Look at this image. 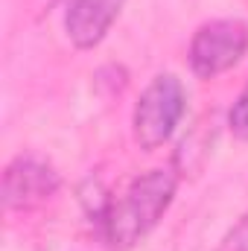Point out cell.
I'll return each instance as SVG.
<instances>
[{"mask_svg":"<svg viewBox=\"0 0 248 251\" xmlns=\"http://www.w3.org/2000/svg\"><path fill=\"white\" fill-rule=\"evenodd\" d=\"M178 173L173 167L152 170L140 178H134L120 199H108L99 213V228L105 243L114 251L134 249L167 213V207L175 199Z\"/></svg>","mask_w":248,"mask_h":251,"instance_id":"obj_1","label":"cell"},{"mask_svg":"<svg viewBox=\"0 0 248 251\" xmlns=\"http://www.w3.org/2000/svg\"><path fill=\"white\" fill-rule=\"evenodd\" d=\"M228 126L240 140H248V88L237 97V102H234V108L228 114Z\"/></svg>","mask_w":248,"mask_h":251,"instance_id":"obj_6","label":"cell"},{"mask_svg":"<svg viewBox=\"0 0 248 251\" xmlns=\"http://www.w3.org/2000/svg\"><path fill=\"white\" fill-rule=\"evenodd\" d=\"M59 173L35 158V155H18L6 173H3V204L9 210H32L44 201H50L59 193Z\"/></svg>","mask_w":248,"mask_h":251,"instance_id":"obj_4","label":"cell"},{"mask_svg":"<svg viewBox=\"0 0 248 251\" xmlns=\"http://www.w3.org/2000/svg\"><path fill=\"white\" fill-rule=\"evenodd\" d=\"M123 6H125V0H73L67 15H64L67 38L79 50L97 47L108 35L111 24L117 21Z\"/></svg>","mask_w":248,"mask_h":251,"instance_id":"obj_5","label":"cell"},{"mask_svg":"<svg viewBox=\"0 0 248 251\" xmlns=\"http://www.w3.org/2000/svg\"><path fill=\"white\" fill-rule=\"evenodd\" d=\"M184 108H187V94L181 79H175L173 73L155 76L146 85V91L140 94L137 105H134L131 126H134V140L140 143V149L152 152V149L164 146L181 123Z\"/></svg>","mask_w":248,"mask_h":251,"instance_id":"obj_2","label":"cell"},{"mask_svg":"<svg viewBox=\"0 0 248 251\" xmlns=\"http://www.w3.org/2000/svg\"><path fill=\"white\" fill-rule=\"evenodd\" d=\"M248 50V26L237 18H222L198 26L190 41V67L201 79H213L243 62Z\"/></svg>","mask_w":248,"mask_h":251,"instance_id":"obj_3","label":"cell"},{"mask_svg":"<svg viewBox=\"0 0 248 251\" xmlns=\"http://www.w3.org/2000/svg\"><path fill=\"white\" fill-rule=\"evenodd\" d=\"M219 251H248V213L225 234Z\"/></svg>","mask_w":248,"mask_h":251,"instance_id":"obj_7","label":"cell"}]
</instances>
